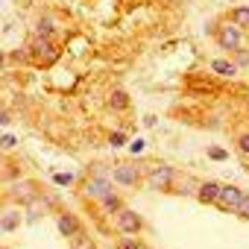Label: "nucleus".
I'll return each instance as SVG.
<instances>
[{"mask_svg": "<svg viewBox=\"0 0 249 249\" xmlns=\"http://www.w3.org/2000/svg\"><path fill=\"white\" fill-rule=\"evenodd\" d=\"M217 41H220V47H226V50H240V41H243V30L237 27V24H223L220 30H217Z\"/></svg>", "mask_w": 249, "mask_h": 249, "instance_id": "f257e3e1", "label": "nucleus"}, {"mask_svg": "<svg viewBox=\"0 0 249 249\" xmlns=\"http://www.w3.org/2000/svg\"><path fill=\"white\" fill-rule=\"evenodd\" d=\"M173 179H176V170L173 167H167V164H159V167H153L150 170V185L153 188H159V191H164V188H170L173 185Z\"/></svg>", "mask_w": 249, "mask_h": 249, "instance_id": "f03ea898", "label": "nucleus"}, {"mask_svg": "<svg viewBox=\"0 0 249 249\" xmlns=\"http://www.w3.org/2000/svg\"><path fill=\"white\" fill-rule=\"evenodd\" d=\"M117 229H120L123 234H138V231L144 229V223H141V217H138L135 211L123 208V211L117 214Z\"/></svg>", "mask_w": 249, "mask_h": 249, "instance_id": "7ed1b4c3", "label": "nucleus"}, {"mask_svg": "<svg viewBox=\"0 0 249 249\" xmlns=\"http://www.w3.org/2000/svg\"><path fill=\"white\" fill-rule=\"evenodd\" d=\"M111 179H114L117 185L132 188V185H138L141 173H138V167H135V164H117V167H114V173H111Z\"/></svg>", "mask_w": 249, "mask_h": 249, "instance_id": "20e7f679", "label": "nucleus"}, {"mask_svg": "<svg viewBox=\"0 0 249 249\" xmlns=\"http://www.w3.org/2000/svg\"><path fill=\"white\" fill-rule=\"evenodd\" d=\"M246 199V194L240 191V188H234V185H223V194H220V205H226V208H237L240 202Z\"/></svg>", "mask_w": 249, "mask_h": 249, "instance_id": "39448f33", "label": "nucleus"}, {"mask_svg": "<svg viewBox=\"0 0 249 249\" xmlns=\"http://www.w3.org/2000/svg\"><path fill=\"white\" fill-rule=\"evenodd\" d=\"M85 194H88V196H94V199H106V196L111 194V185H108V179L94 176V179L85 185Z\"/></svg>", "mask_w": 249, "mask_h": 249, "instance_id": "423d86ee", "label": "nucleus"}, {"mask_svg": "<svg viewBox=\"0 0 249 249\" xmlns=\"http://www.w3.org/2000/svg\"><path fill=\"white\" fill-rule=\"evenodd\" d=\"M220 194H223V185H217V182H205V185H199V191H196V196H199L202 202H220Z\"/></svg>", "mask_w": 249, "mask_h": 249, "instance_id": "0eeeda50", "label": "nucleus"}, {"mask_svg": "<svg viewBox=\"0 0 249 249\" xmlns=\"http://www.w3.org/2000/svg\"><path fill=\"white\" fill-rule=\"evenodd\" d=\"M59 231H62L65 237L79 234V223H76V217H73V214H59Z\"/></svg>", "mask_w": 249, "mask_h": 249, "instance_id": "6e6552de", "label": "nucleus"}, {"mask_svg": "<svg viewBox=\"0 0 249 249\" xmlns=\"http://www.w3.org/2000/svg\"><path fill=\"white\" fill-rule=\"evenodd\" d=\"M33 50L44 59V62H50V59H56V47L50 44V38H36L33 41Z\"/></svg>", "mask_w": 249, "mask_h": 249, "instance_id": "1a4fd4ad", "label": "nucleus"}, {"mask_svg": "<svg viewBox=\"0 0 249 249\" xmlns=\"http://www.w3.org/2000/svg\"><path fill=\"white\" fill-rule=\"evenodd\" d=\"M211 71L220 73V76H234V73H237V65H231V62H226V59H214V62H211Z\"/></svg>", "mask_w": 249, "mask_h": 249, "instance_id": "9d476101", "label": "nucleus"}, {"mask_svg": "<svg viewBox=\"0 0 249 249\" xmlns=\"http://www.w3.org/2000/svg\"><path fill=\"white\" fill-rule=\"evenodd\" d=\"M231 24H237L240 30L249 27V6H237V9H231Z\"/></svg>", "mask_w": 249, "mask_h": 249, "instance_id": "9b49d317", "label": "nucleus"}, {"mask_svg": "<svg viewBox=\"0 0 249 249\" xmlns=\"http://www.w3.org/2000/svg\"><path fill=\"white\" fill-rule=\"evenodd\" d=\"M108 106H111L114 111L126 108V106H129V94H126V91H114V94H111V100H108Z\"/></svg>", "mask_w": 249, "mask_h": 249, "instance_id": "f8f14e48", "label": "nucleus"}, {"mask_svg": "<svg viewBox=\"0 0 249 249\" xmlns=\"http://www.w3.org/2000/svg\"><path fill=\"white\" fill-rule=\"evenodd\" d=\"M53 30H56V21H53L50 15H44V18L38 21V38H50Z\"/></svg>", "mask_w": 249, "mask_h": 249, "instance_id": "ddd939ff", "label": "nucleus"}, {"mask_svg": "<svg viewBox=\"0 0 249 249\" xmlns=\"http://www.w3.org/2000/svg\"><path fill=\"white\" fill-rule=\"evenodd\" d=\"M103 208H106V211H111V214H120V211H123V199H120V196H114V194H108V196L103 199Z\"/></svg>", "mask_w": 249, "mask_h": 249, "instance_id": "4468645a", "label": "nucleus"}, {"mask_svg": "<svg viewBox=\"0 0 249 249\" xmlns=\"http://www.w3.org/2000/svg\"><path fill=\"white\" fill-rule=\"evenodd\" d=\"M18 223H21L18 211H6V214H3V231H15V229H18Z\"/></svg>", "mask_w": 249, "mask_h": 249, "instance_id": "2eb2a0df", "label": "nucleus"}, {"mask_svg": "<svg viewBox=\"0 0 249 249\" xmlns=\"http://www.w3.org/2000/svg\"><path fill=\"white\" fill-rule=\"evenodd\" d=\"M117 249H141V243H138L135 237H129V234H123V237L117 240Z\"/></svg>", "mask_w": 249, "mask_h": 249, "instance_id": "dca6fc26", "label": "nucleus"}, {"mask_svg": "<svg viewBox=\"0 0 249 249\" xmlns=\"http://www.w3.org/2000/svg\"><path fill=\"white\" fill-rule=\"evenodd\" d=\"M73 249H94V243L79 231V234H73Z\"/></svg>", "mask_w": 249, "mask_h": 249, "instance_id": "f3484780", "label": "nucleus"}, {"mask_svg": "<svg viewBox=\"0 0 249 249\" xmlns=\"http://www.w3.org/2000/svg\"><path fill=\"white\" fill-rule=\"evenodd\" d=\"M208 156H211V159H217V161H226V159H229V153H226V150H220V147H211V150H208Z\"/></svg>", "mask_w": 249, "mask_h": 249, "instance_id": "a211bd4d", "label": "nucleus"}, {"mask_svg": "<svg viewBox=\"0 0 249 249\" xmlns=\"http://www.w3.org/2000/svg\"><path fill=\"white\" fill-rule=\"evenodd\" d=\"M237 147H240V153H246V156H249V132H243V135L237 138Z\"/></svg>", "mask_w": 249, "mask_h": 249, "instance_id": "6ab92c4d", "label": "nucleus"}, {"mask_svg": "<svg viewBox=\"0 0 249 249\" xmlns=\"http://www.w3.org/2000/svg\"><path fill=\"white\" fill-rule=\"evenodd\" d=\"M108 144H111V147H123V144H126V135H120V132H114V135L108 138Z\"/></svg>", "mask_w": 249, "mask_h": 249, "instance_id": "aec40b11", "label": "nucleus"}, {"mask_svg": "<svg viewBox=\"0 0 249 249\" xmlns=\"http://www.w3.org/2000/svg\"><path fill=\"white\" fill-rule=\"evenodd\" d=\"M234 211H237L240 217H249V196H246V199H243V202H240V205H237Z\"/></svg>", "mask_w": 249, "mask_h": 249, "instance_id": "412c9836", "label": "nucleus"}, {"mask_svg": "<svg viewBox=\"0 0 249 249\" xmlns=\"http://www.w3.org/2000/svg\"><path fill=\"white\" fill-rule=\"evenodd\" d=\"M56 182H62V185H71V182H73V176H68V173H59V176H56Z\"/></svg>", "mask_w": 249, "mask_h": 249, "instance_id": "4be33fe9", "label": "nucleus"}, {"mask_svg": "<svg viewBox=\"0 0 249 249\" xmlns=\"http://www.w3.org/2000/svg\"><path fill=\"white\" fill-rule=\"evenodd\" d=\"M3 147H15V138L12 135H3Z\"/></svg>", "mask_w": 249, "mask_h": 249, "instance_id": "5701e85b", "label": "nucleus"}]
</instances>
